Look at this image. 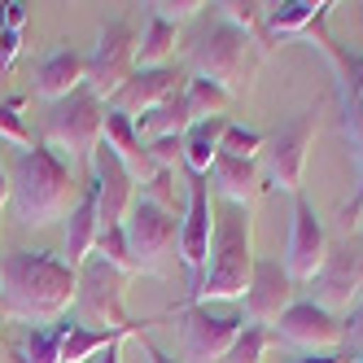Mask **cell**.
Wrapping results in <instances>:
<instances>
[{
  "mask_svg": "<svg viewBox=\"0 0 363 363\" xmlns=\"http://www.w3.org/2000/svg\"><path fill=\"white\" fill-rule=\"evenodd\" d=\"M311 302L324 306L328 315H350L363 302V245H328L324 267L311 280Z\"/></svg>",
  "mask_w": 363,
  "mask_h": 363,
  "instance_id": "cell-10",
  "label": "cell"
},
{
  "mask_svg": "<svg viewBox=\"0 0 363 363\" xmlns=\"http://www.w3.org/2000/svg\"><path fill=\"white\" fill-rule=\"evenodd\" d=\"M9 211L22 228H48L74 211V167L57 149H22L9 171Z\"/></svg>",
  "mask_w": 363,
  "mask_h": 363,
  "instance_id": "cell-2",
  "label": "cell"
},
{
  "mask_svg": "<svg viewBox=\"0 0 363 363\" xmlns=\"http://www.w3.org/2000/svg\"><path fill=\"white\" fill-rule=\"evenodd\" d=\"M263 145H267V136H258L254 127H241V123H228V132H223V140H219V153H228V158H258L263 153Z\"/></svg>",
  "mask_w": 363,
  "mask_h": 363,
  "instance_id": "cell-31",
  "label": "cell"
},
{
  "mask_svg": "<svg viewBox=\"0 0 363 363\" xmlns=\"http://www.w3.org/2000/svg\"><path fill=\"white\" fill-rule=\"evenodd\" d=\"M79 272L44 250L0 254V311L22 324H53L74 306Z\"/></svg>",
  "mask_w": 363,
  "mask_h": 363,
  "instance_id": "cell-1",
  "label": "cell"
},
{
  "mask_svg": "<svg viewBox=\"0 0 363 363\" xmlns=\"http://www.w3.org/2000/svg\"><path fill=\"white\" fill-rule=\"evenodd\" d=\"M215 9H219V18L228 22V27L254 35V27L263 22V9L267 5H258V0H223V5H215Z\"/></svg>",
  "mask_w": 363,
  "mask_h": 363,
  "instance_id": "cell-34",
  "label": "cell"
},
{
  "mask_svg": "<svg viewBox=\"0 0 363 363\" xmlns=\"http://www.w3.org/2000/svg\"><path fill=\"white\" fill-rule=\"evenodd\" d=\"M101 127H106V101H96L88 88H79L66 101H53V106H48L44 145L57 149L70 167L74 162H92V149L101 145Z\"/></svg>",
  "mask_w": 363,
  "mask_h": 363,
  "instance_id": "cell-6",
  "label": "cell"
},
{
  "mask_svg": "<svg viewBox=\"0 0 363 363\" xmlns=\"http://www.w3.org/2000/svg\"><path fill=\"white\" fill-rule=\"evenodd\" d=\"M289 363H346V354H302V359H289Z\"/></svg>",
  "mask_w": 363,
  "mask_h": 363,
  "instance_id": "cell-40",
  "label": "cell"
},
{
  "mask_svg": "<svg viewBox=\"0 0 363 363\" xmlns=\"http://www.w3.org/2000/svg\"><path fill=\"white\" fill-rule=\"evenodd\" d=\"M211 241H215V206H211V179L206 175H189V211L179 219V263L201 276L206 258H211Z\"/></svg>",
  "mask_w": 363,
  "mask_h": 363,
  "instance_id": "cell-17",
  "label": "cell"
},
{
  "mask_svg": "<svg viewBox=\"0 0 363 363\" xmlns=\"http://www.w3.org/2000/svg\"><path fill=\"white\" fill-rule=\"evenodd\" d=\"M245 320L241 315H215L211 306H184L179 311V342H184L189 363H223L232 342L241 337Z\"/></svg>",
  "mask_w": 363,
  "mask_h": 363,
  "instance_id": "cell-12",
  "label": "cell"
},
{
  "mask_svg": "<svg viewBox=\"0 0 363 363\" xmlns=\"http://www.w3.org/2000/svg\"><path fill=\"white\" fill-rule=\"evenodd\" d=\"M232 118H206V123H193L184 136H179V145H184V167L189 175H211L215 158H219V140L228 132Z\"/></svg>",
  "mask_w": 363,
  "mask_h": 363,
  "instance_id": "cell-23",
  "label": "cell"
},
{
  "mask_svg": "<svg viewBox=\"0 0 363 363\" xmlns=\"http://www.w3.org/2000/svg\"><path fill=\"white\" fill-rule=\"evenodd\" d=\"M96 197L88 193L84 201H74V211L66 215V241H62V250H66V263L79 272L88 258H92V250H96Z\"/></svg>",
  "mask_w": 363,
  "mask_h": 363,
  "instance_id": "cell-22",
  "label": "cell"
},
{
  "mask_svg": "<svg viewBox=\"0 0 363 363\" xmlns=\"http://www.w3.org/2000/svg\"><path fill=\"white\" fill-rule=\"evenodd\" d=\"M136 74V31L127 27L123 18L106 22L92 44V53H88V70H84V88L96 96V101H106L110 106V96L127 84Z\"/></svg>",
  "mask_w": 363,
  "mask_h": 363,
  "instance_id": "cell-8",
  "label": "cell"
},
{
  "mask_svg": "<svg viewBox=\"0 0 363 363\" xmlns=\"http://www.w3.org/2000/svg\"><path fill=\"white\" fill-rule=\"evenodd\" d=\"M184 84H189V74H179L175 66H153V70H136L132 79H127L114 96H110V106L106 110H114V114H123V118H145L149 110H158L162 101H171V96H179L184 92Z\"/></svg>",
  "mask_w": 363,
  "mask_h": 363,
  "instance_id": "cell-18",
  "label": "cell"
},
{
  "mask_svg": "<svg viewBox=\"0 0 363 363\" xmlns=\"http://www.w3.org/2000/svg\"><path fill=\"white\" fill-rule=\"evenodd\" d=\"M298 302V284L289 280L284 263L276 258H254L250 289H245V320L254 328H276V320Z\"/></svg>",
  "mask_w": 363,
  "mask_h": 363,
  "instance_id": "cell-15",
  "label": "cell"
},
{
  "mask_svg": "<svg viewBox=\"0 0 363 363\" xmlns=\"http://www.w3.org/2000/svg\"><path fill=\"white\" fill-rule=\"evenodd\" d=\"M88 167H92V189L88 193L96 197V228L101 232H106V228H123L127 211L136 206V175L114 158L110 145H96Z\"/></svg>",
  "mask_w": 363,
  "mask_h": 363,
  "instance_id": "cell-13",
  "label": "cell"
},
{
  "mask_svg": "<svg viewBox=\"0 0 363 363\" xmlns=\"http://www.w3.org/2000/svg\"><path fill=\"white\" fill-rule=\"evenodd\" d=\"M101 145H110L114 149V158L136 175V184H149L153 175H158V167L149 162V145L136 136V123L132 118H123L114 110H106V127H101Z\"/></svg>",
  "mask_w": 363,
  "mask_h": 363,
  "instance_id": "cell-20",
  "label": "cell"
},
{
  "mask_svg": "<svg viewBox=\"0 0 363 363\" xmlns=\"http://www.w3.org/2000/svg\"><path fill=\"white\" fill-rule=\"evenodd\" d=\"M179 44V27H171V22L162 18H149L145 35L136 40V70H153V66H167L171 53Z\"/></svg>",
  "mask_w": 363,
  "mask_h": 363,
  "instance_id": "cell-26",
  "label": "cell"
},
{
  "mask_svg": "<svg viewBox=\"0 0 363 363\" xmlns=\"http://www.w3.org/2000/svg\"><path fill=\"white\" fill-rule=\"evenodd\" d=\"M189 57H193L197 79H211L228 96H237V92H245L250 74H254V35L228 27V22L219 18L211 31H201L189 44Z\"/></svg>",
  "mask_w": 363,
  "mask_h": 363,
  "instance_id": "cell-5",
  "label": "cell"
},
{
  "mask_svg": "<svg viewBox=\"0 0 363 363\" xmlns=\"http://www.w3.org/2000/svg\"><path fill=\"white\" fill-rule=\"evenodd\" d=\"M328 258V232L302 193L294 197V228H289V250H284V272H289L294 284H311L315 272Z\"/></svg>",
  "mask_w": 363,
  "mask_h": 363,
  "instance_id": "cell-16",
  "label": "cell"
},
{
  "mask_svg": "<svg viewBox=\"0 0 363 363\" xmlns=\"http://www.w3.org/2000/svg\"><path fill=\"white\" fill-rule=\"evenodd\" d=\"M84 70H88V57L74 53V48H57V53H48L35 70V96H44L48 106L53 101H66L70 92L84 88Z\"/></svg>",
  "mask_w": 363,
  "mask_h": 363,
  "instance_id": "cell-21",
  "label": "cell"
},
{
  "mask_svg": "<svg viewBox=\"0 0 363 363\" xmlns=\"http://www.w3.org/2000/svg\"><path fill=\"white\" fill-rule=\"evenodd\" d=\"M123 237H127V254H132V267L145 276H158L167 267L171 250L179 245V219L171 211L153 201H136L123 219Z\"/></svg>",
  "mask_w": 363,
  "mask_h": 363,
  "instance_id": "cell-7",
  "label": "cell"
},
{
  "mask_svg": "<svg viewBox=\"0 0 363 363\" xmlns=\"http://www.w3.org/2000/svg\"><path fill=\"white\" fill-rule=\"evenodd\" d=\"M18 48H22V35H18V31H5V27H0V70H9V66H13Z\"/></svg>",
  "mask_w": 363,
  "mask_h": 363,
  "instance_id": "cell-37",
  "label": "cell"
},
{
  "mask_svg": "<svg viewBox=\"0 0 363 363\" xmlns=\"http://www.w3.org/2000/svg\"><path fill=\"white\" fill-rule=\"evenodd\" d=\"M18 110H22V96L0 101V140L18 145V153H22V149H35V140H31V132H27V123H22Z\"/></svg>",
  "mask_w": 363,
  "mask_h": 363,
  "instance_id": "cell-33",
  "label": "cell"
},
{
  "mask_svg": "<svg viewBox=\"0 0 363 363\" xmlns=\"http://www.w3.org/2000/svg\"><path fill=\"white\" fill-rule=\"evenodd\" d=\"M62 328H35L13 346V363H57Z\"/></svg>",
  "mask_w": 363,
  "mask_h": 363,
  "instance_id": "cell-29",
  "label": "cell"
},
{
  "mask_svg": "<svg viewBox=\"0 0 363 363\" xmlns=\"http://www.w3.org/2000/svg\"><path fill=\"white\" fill-rule=\"evenodd\" d=\"M346 363H363V359H346Z\"/></svg>",
  "mask_w": 363,
  "mask_h": 363,
  "instance_id": "cell-45",
  "label": "cell"
},
{
  "mask_svg": "<svg viewBox=\"0 0 363 363\" xmlns=\"http://www.w3.org/2000/svg\"><path fill=\"white\" fill-rule=\"evenodd\" d=\"M184 101H189L193 123H206V118H228V110H232V96H228L219 84H211V79H197V74L184 84Z\"/></svg>",
  "mask_w": 363,
  "mask_h": 363,
  "instance_id": "cell-28",
  "label": "cell"
},
{
  "mask_svg": "<svg viewBox=\"0 0 363 363\" xmlns=\"http://www.w3.org/2000/svg\"><path fill=\"white\" fill-rule=\"evenodd\" d=\"M206 179L219 189V197L228 206H245V211L254 206V197L267 189L258 158L250 162V158H228V153H219V158H215V167H211V175H206Z\"/></svg>",
  "mask_w": 363,
  "mask_h": 363,
  "instance_id": "cell-19",
  "label": "cell"
},
{
  "mask_svg": "<svg viewBox=\"0 0 363 363\" xmlns=\"http://www.w3.org/2000/svg\"><path fill=\"white\" fill-rule=\"evenodd\" d=\"M254 272V223L245 206H228L215 215V241L201 276L193 280V306L201 302H232L245 298Z\"/></svg>",
  "mask_w": 363,
  "mask_h": 363,
  "instance_id": "cell-3",
  "label": "cell"
},
{
  "mask_svg": "<svg viewBox=\"0 0 363 363\" xmlns=\"http://www.w3.org/2000/svg\"><path fill=\"white\" fill-rule=\"evenodd\" d=\"M145 201H153V206H162V211H171L175 215V171H158L145 184Z\"/></svg>",
  "mask_w": 363,
  "mask_h": 363,
  "instance_id": "cell-36",
  "label": "cell"
},
{
  "mask_svg": "<svg viewBox=\"0 0 363 363\" xmlns=\"http://www.w3.org/2000/svg\"><path fill=\"white\" fill-rule=\"evenodd\" d=\"M123 272L110 267L106 258H88L79 267V289H74V324L79 328H92V333H110V337H127L136 333V320L127 315L123 306Z\"/></svg>",
  "mask_w": 363,
  "mask_h": 363,
  "instance_id": "cell-4",
  "label": "cell"
},
{
  "mask_svg": "<svg viewBox=\"0 0 363 363\" xmlns=\"http://www.w3.org/2000/svg\"><path fill=\"white\" fill-rule=\"evenodd\" d=\"M272 337L284 342V346H294V350H302V354H333V350L346 346V324L306 298V302H294L276 320Z\"/></svg>",
  "mask_w": 363,
  "mask_h": 363,
  "instance_id": "cell-11",
  "label": "cell"
},
{
  "mask_svg": "<svg viewBox=\"0 0 363 363\" xmlns=\"http://www.w3.org/2000/svg\"><path fill=\"white\" fill-rule=\"evenodd\" d=\"M189 127H193V114H189V101H184V92H179V96L162 101L158 110H149L145 118H136V136H140L145 145H153V140L184 136Z\"/></svg>",
  "mask_w": 363,
  "mask_h": 363,
  "instance_id": "cell-24",
  "label": "cell"
},
{
  "mask_svg": "<svg viewBox=\"0 0 363 363\" xmlns=\"http://www.w3.org/2000/svg\"><path fill=\"white\" fill-rule=\"evenodd\" d=\"M9 206V171H5V162H0V211Z\"/></svg>",
  "mask_w": 363,
  "mask_h": 363,
  "instance_id": "cell-42",
  "label": "cell"
},
{
  "mask_svg": "<svg viewBox=\"0 0 363 363\" xmlns=\"http://www.w3.org/2000/svg\"><path fill=\"white\" fill-rule=\"evenodd\" d=\"M123 337H110V333H92V328H79V324H62V350H57V363H88L96 359L101 350H110Z\"/></svg>",
  "mask_w": 363,
  "mask_h": 363,
  "instance_id": "cell-27",
  "label": "cell"
},
{
  "mask_svg": "<svg viewBox=\"0 0 363 363\" xmlns=\"http://www.w3.org/2000/svg\"><path fill=\"white\" fill-rule=\"evenodd\" d=\"M324 9H328V5H315V0L267 5V9H263V31H267L272 40H280V35H302V31H311V27L324 18Z\"/></svg>",
  "mask_w": 363,
  "mask_h": 363,
  "instance_id": "cell-25",
  "label": "cell"
},
{
  "mask_svg": "<svg viewBox=\"0 0 363 363\" xmlns=\"http://www.w3.org/2000/svg\"><path fill=\"white\" fill-rule=\"evenodd\" d=\"M96 363H123V359H118V342H114L110 350H101V354H96Z\"/></svg>",
  "mask_w": 363,
  "mask_h": 363,
  "instance_id": "cell-43",
  "label": "cell"
},
{
  "mask_svg": "<svg viewBox=\"0 0 363 363\" xmlns=\"http://www.w3.org/2000/svg\"><path fill=\"white\" fill-rule=\"evenodd\" d=\"M96 258H106L110 267H118L123 276H132V254H127V237H123V228H106V232H96Z\"/></svg>",
  "mask_w": 363,
  "mask_h": 363,
  "instance_id": "cell-32",
  "label": "cell"
},
{
  "mask_svg": "<svg viewBox=\"0 0 363 363\" xmlns=\"http://www.w3.org/2000/svg\"><path fill=\"white\" fill-rule=\"evenodd\" d=\"M342 324H346V342H350V346H354V350L363 354V302H359V306L350 311V315H346Z\"/></svg>",
  "mask_w": 363,
  "mask_h": 363,
  "instance_id": "cell-38",
  "label": "cell"
},
{
  "mask_svg": "<svg viewBox=\"0 0 363 363\" xmlns=\"http://www.w3.org/2000/svg\"><path fill=\"white\" fill-rule=\"evenodd\" d=\"M145 363H175V359H171L167 350H158V346H149V342H145Z\"/></svg>",
  "mask_w": 363,
  "mask_h": 363,
  "instance_id": "cell-41",
  "label": "cell"
},
{
  "mask_svg": "<svg viewBox=\"0 0 363 363\" xmlns=\"http://www.w3.org/2000/svg\"><path fill=\"white\" fill-rule=\"evenodd\" d=\"M311 140H315V110L298 114L294 123H284L276 136H267L263 153H258V167H263L267 189H280V193H294L298 197Z\"/></svg>",
  "mask_w": 363,
  "mask_h": 363,
  "instance_id": "cell-9",
  "label": "cell"
},
{
  "mask_svg": "<svg viewBox=\"0 0 363 363\" xmlns=\"http://www.w3.org/2000/svg\"><path fill=\"white\" fill-rule=\"evenodd\" d=\"M267 346H272V328H254V324H245L241 337L232 342V350L223 354V363H263Z\"/></svg>",
  "mask_w": 363,
  "mask_h": 363,
  "instance_id": "cell-30",
  "label": "cell"
},
{
  "mask_svg": "<svg viewBox=\"0 0 363 363\" xmlns=\"http://www.w3.org/2000/svg\"><path fill=\"white\" fill-rule=\"evenodd\" d=\"M359 245H363V211H359Z\"/></svg>",
  "mask_w": 363,
  "mask_h": 363,
  "instance_id": "cell-44",
  "label": "cell"
},
{
  "mask_svg": "<svg viewBox=\"0 0 363 363\" xmlns=\"http://www.w3.org/2000/svg\"><path fill=\"white\" fill-rule=\"evenodd\" d=\"M324 53L333 57L337 70H342V79H337V96H342V132L350 140V158H354V175H359L354 201L346 206V219H350V215L363 211V62H346L328 40H324Z\"/></svg>",
  "mask_w": 363,
  "mask_h": 363,
  "instance_id": "cell-14",
  "label": "cell"
},
{
  "mask_svg": "<svg viewBox=\"0 0 363 363\" xmlns=\"http://www.w3.org/2000/svg\"><path fill=\"white\" fill-rule=\"evenodd\" d=\"M201 9H211V5H201V0H158V5H149V18H162V22H171V27H179V22H189V18H197Z\"/></svg>",
  "mask_w": 363,
  "mask_h": 363,
  "instance_id": "cell-35",
  "label": "cell"
},
{
  "mask_svg": "<svg viewBox=\"0 0 363 363\" xmlns=\"http://www.w3.org/2000/svg\"><path fill=\"white\" fill-rule=\"evenodd\" d=\"M0 27L22 35V27H27V5H22V0H9V5H5V18H0Z\"/></svg>",
  "mask_w": 363,
  "mask_h": 363,
  "instance_id": "cell-39",
  "label": "cell"
}]
</instances>
